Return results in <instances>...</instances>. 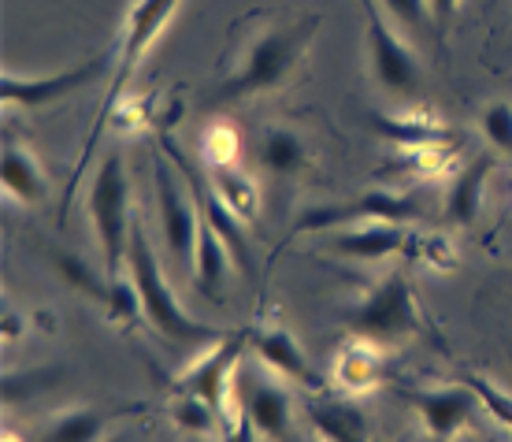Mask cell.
<instances>
[{"label": "cell", "instance_id": "9a60e30c", "mask_svg": "<svg viewBox=\"0 0 512 442\" xmlns=\"http://www.w3.org/2000/svg\"><path fill=\"white\" fill-rule=\"evenodd\" d=\"M249 350L256 353V361L268 368L271 376L286 379V383H301L308 390H323L320 372L312 368V361L305 357L301 342H297L286 327H271V331H253Z\"/></svg>", "mask_w": 512, "mask_h": 442}, {"label": "cell", "instance_id": "9c48e42d", "mask_svg": "<svg viewBox=\"0 0 512 442\" xmlns=\"http://www.w3.org/2000/svg\"><path fill=\"white\" fill-rule=\"evenodd\" d=\"M167 149V156L179 164V171L186 175V186H190V194H193V205H197V212H201V220L212 227V231L223 238V246L231 249V257L234 264H238V272H253V253H249V242H245V231H242V220L231 212V205L223 201V197L216 194V186H212V179H208L205 171L193 164L190 156L182 153L179 145L171 142V138H164L160 142Z\"/></svg>", "mask_w": 512, "mask_h": 442}, {"label": "cell", "instance_id": "f546056e", "mask_svg": "<svg viewBox=\"0 0 512 442\" xmlns=\"http://www.w3.org/2000/svg\"><path fill=\"white\" fill-rule=\"evenodd\" d=\"M412 257L427 260L431 268H442V272L457 264V253H453V246H449L442 234H431V238H420V234H416V242H412Z\"/></svg>", "mask_w": 512, "mask_h": 442}, {"label": "cell", "instance_id": "83f0119b", "mask_svg": "<svg viewBox=\"0 0 512 442\" xmlns=\"http://www.w3.org/2000/svg\"><path fill=\"white\" fill-rule=\"evenodd\" d=\"M201 153H205L208 168H223V164H238V134L227 123H216V127L205 130L201 138Z\"/></svg>", "mask_w": 512, "mask_h": 442}, {"label": "cell", "instance_id": "d6986e66", "mask_svg": "<svg viewBox=\"0 0 512 442\" xmlns=\"http://www.w3.org/2000/svg\"><path fill=\"white\" fill-rule=\"evenodd\" d=\"M234 268H238V264H234L231 249L223 246V238L201 220L197 257H193V279H197V290H201L205 298L219 301L223 294H227V279H231Z\"/></svg>", "mask_w": 512, "mask_h": 442}, {"label": "cell", "instance_id": "52a82bcc", "mask_svg": "<svg viewBox=\"0 0 512 442\" xmlns=\"http://www.w3.org/2000/svg\"><path fill=\"white\" fill-rule=\"evenodd\" d=\"M153 182H156V208H160V227H164L167 253H171L179 272H193L197 238H201V212L186 197L175 168L160 153L153 160Z\"/></svg>", "mask_w": 512, "mask_h": 442}, {"label": "cell", "instance_id": "4316f807", "mask_svg": "<svg viewBox=\"0 0 512 442\" xmlns=\"http://www.w3.org/2000/svg\"><path fill=\"white\" fill-rule=\"evenodd\" d=\"M171 413H175V420H179V428L193 431V435H212V431H216V420H219L216 409H212L208 402H201V398H193V394H175Z\"/></svg>", "mask_w": 512, "mask_h": 442}, {"label": "cell", "instance_id": "603a6c76", "mask_svg": "<svg viewBox=\"0 0 512 442\" xmlns=\"http://www.w3.org/2000/svg\"><path fill=\"white\" fill-rule=\"evenodd\" d=\"M305 160H308V149L294 130L271 127L264 134V142H260V164L271 175H297V171L305 168Z\"/></svg>", "mask_w": 512, "mask_h": 442}, {"label": "cell", "instance_id": "3957f363", "mask_svg": "<svg viewBox=\"0 0 512 442\" xmlns=\"http://www.w3.org/2000/svg\"><path fill=\"white\" fill-rule=\"evenodd\" d=\"M182 0H134V8H130L127 15V26H123V38H119V52L116 60H112V82H108V93H104V104L101 112H97V123H93L90 138H86V145H82V156H78L75 164V175H71V190H75L82 179V171L90 168V156L97 153V142H101V130L104 123L116 116L119 101H123V90H127V82L134 78V71H138L141 56L153 49V41L164 34V26L175 19V12H179ZM71 190H67V197H71Z\"/></svg>", "mask_w": 512, "mask_h": 442}, {"label": "cell", "instance_id": "484cf974", "mask_svg": "<svg viewBox=\"0 0 512 442\" xmlns=\"http://www.w3.org/2000/svg\"><path fill=\"white\" fill-rule=\"evenodd\" d=\"M461 383L472 390L475 398H479V405H483V409L498 420L501 428L512 431V394H505L498 383H490L487 376H475V372H464Z\"/></svg>", "mask_w": 512, "mask_h": 442}, {"label": "cell", "instance_id": "6da1fadb", "mask_svg": "<svg viewBox=\"0 0 512 442\" xmlns=\"http://www.w3.org/2000/svg\"><path fill=\"white\" fill-rule=\"evenodd\" d=\"M316 26H320V15H297V19L256 15L253 34L242 41L234 67L223 75V82L208 90V104L219 108V104L249 101L286 86L316 38Z\"/></svg>", "mask_w": 512, "mask_h": 442}, {"label": "cell", "instance_id": "d6a6232c", "mask_svg": "<svg viewBox=\"0 0 512 442\" xmlns=\"http://www.w3.org/2000/svg\"><path fill=\"white\" fill-rule=\"evenodd\" d=\"M253 420H249V416H238V428L231 431V435H227V442H253Z\"/></svg>", "mask_w": 512, "mask_h": 442}, {"label": "cell", "instance_id": "836d02e7", "mask_svg": "<svg viewBox=\"0 0 512 442\" xmlns=\"http://www.w3.org/2000/svg\"><path fill=\"white\" fill-rule=\"evenodd\" d=\"M108 442H127V439H108Z\"/></svg>", "mask_w": 512, "mask_h": 442}, {"label": "cell", "instance_id": "ac0fdd59", "mask_svg": "<svg viewBox=\"0 0 512 442\" xmlns=\"http://www.w3.org/2000/svg\"><path fill=\"white\" fill-rule=\"evenodd\" d=\"M0 186H4V197L15 205H38V201H45V190H49L38 160L26 153L23 145L12 142H4V153H0Z\"/></svg>", "mask_w": 512, "mask_h": 442}, {"label": "cell", "instance_id": "5bb4252c", "mask_svg": "<svg viewBox=\"0 0 512 442\" xmlns=\"http://www.w3.org/2000/svg\"><path fill=\"white\" fill-rule=\"evenodd\" d=\"M412 242L416 234L405 227V223H353V227H338L331 234L327 249L338 253V257H353V260H386L397 257V253H412Z\"/></svg>", "mask_w": 512, "mask_h": 442}, {"label": "cell", "instance_id": "d4e9b609", "mask_svg": "<svg viewBox=\"0 0 512 442\" xmlns=\"http://www.w3.org/2000/svg\"><path fill=\"white\" fill-rule=\"evenodd\" d=\"M104 424H108L104 413L78 405V409H67V413L56 416L49 428L41 431V442H101Z\"/></svg>", "mask_w": 512, "mask_h": 442}, {"label": "cell", "instance_id": "ba28073f", "mask_svg": "<svg viewBox=\"0 0 512 442\" xmlns=\"http://www.w3.org/2000/svg\"><path fill=\"white\" fill-rule=\"evenodd\" d=\"M364 15V34H368V60H372L375 82L390 93H412L420 82V64L405 41L394 34L379 0H357Z\"/></svg>", "mask_w": 512, "mask_h": 442}, {"label": "cell", "instance_id": "44dd1931", "mask_svg": "<svg viewBox=\"0 0 512 442\" xmlns=\"http://www.w3.org/2000/svg\"><path fill=\"white\" fill-rule=\"evenodd\" d=\"M208 179L216 186V194L231 205V212L242 223L256 220L260 212V194H256V182L249 171H242L238 164H223V168H208Z\"/></svg>", "mask_w": 512, "mask_h": 442}, {"label": "cell", "instance_id": "30bf717a", "mask_svg": "<svg viewBox=\"0 0 512 442\" xmlns=\"http://www.w3.org/2000/svg\"><path fill=\"white\" fill-rule=\"evenodd\" d=\"M108 67H112V60L93 56L86 64H75L67 67V71H52V75H15V71H4L0 75V101L15 104V108H45V104H56L71 97V93L86 90Z\"/></svg>", "mask_w": 512, "mask_h": 442}, {"label": "cell", "instance_id": "5b68a950", "mask_svg": "<svg viewBox=\"0 0 512 442\" xmlns=\"http://www.w3.org/2000/svg\"><path fill=\"white\" fill-rule=\"evenodd\" d=\"M346 327L353 331V338H364L372 346H390V342L416 335L420 320H416L409 275L401 272V268L386 275L357 309L346 312Z\"/></svg>", "mask_w": 512, "mask_h": 442}, {"label": "cell", "instance_id": "8992f818", "mask_svg": "<svg viewBox=\"0 0 512 442\" xmlns=\"http://www.w3.org/2000/svg\"><path fill=\"white\" fill-rule=\"evenodd\" d=\"M420 223L423 212L412 197L401 194H386V190H368L360 197H349V201H334V205H316L301 212L294 223L290 238H301V234H316V231H338V227H353V223Z\"/></svg>", "mask_w": 512, "mask_h": 442}, {"label": "cell", "instance_id": "2e32d148", "mask_svg": "<svg viewBox=\"0 0 512 442\" xmlns=\"http://www.w3.org/2000/svg\"><path fill=\"white\" fill-rule=\"evenodd\" d=\"M490 171H494V156L479 153L464 164L453 179H449L446 190V220L453 227H472L479 220V208H483V190L490 182Z\"/></svg>", "mask_w": 512, "mask_h": 442}, {"label": "cell", "instance_id": "cb8c5ba5", "mask_svg": "<svg viewBox=\"0 0 512 442\" xmlns=\"http://www.w3.org/2000/svg\"><path fill=\"white\" fill-rule=\"evenodd\" d=\"M49 257H52V264H56V272L64 275V283H71L78 294H86V298H93L97 305H104V312L112 309V298H116V279H112V275L101 279V275L90 272L78 257L60 253V249H52Z\"/></svg>", "mask_w": 512, "mask_h": 442}, {"label": "cell", "instance_id": "7402d4cb", "mask_svg": "<svg viewBox=\"0 0 512 442\" xmlns=\"http://www.w3.org/2000/svg\"><path fill=\"white\" fill-rule=\"evenodd\" d=\"M383 376V361H379V353H375L372 342H364V338H349V346L338 353V383L342 390H372Z\"/></svg>", "mask_w": 512, "mask_h": 442}, {"label": "cell", "instance_id": "4dcf8cb0", "mask_svg": "<svg viewBox=\"0 0 512 442\" xmlns=\"http://www.w3.org/2000/svg\"><path fill=\"white\" fill-rule=\"evenodd\" d=\"M379 4L397 26H423V19L431 15L427 0H379Z\"/></svg>", "mask_w": 512, "mask_h": 442}, {"label": "cell", "instance_id": "1f68e13d", "mask_svg": "<svg viewBox=\"0 0 512 442\" xmlns=\"http://www.w3.org/2000/svg\"><path fill=\"white\" fill-rule=\"evenodd\" d=\"M457 4H461V0H427L431 19H438V23H449V19L457 15Z\"/></svg>", "mask_w": 512, "mask_h": 442}, {"label": "cell", "instance_id": "e575fe53", "mask_svg": "<svg viewBox=\"0 0 512 442\" xmlns=\"http://www.w3.org/2000/svg\"><path fill=\"white\" fill-rule=\"evenodd\" d=\"M509 194H512V186H509Z\"/></svg>", "mask_w": 512, "mask_h": 442}, {"label": "cell", "instance_id": "277c9868", "mask_svg": "<svg viewBox=\"0 0 512 442\" xmlns=\"http://www.w3.org/2000/svg\"><path fill=\"white\" fill-rule=\"evenodd\" d=\"M90 220L97 231L104 253V275L119 279L127 268V249H130V175L123 153H108L101 168L93 171L90 182Z\"/></svg>", "mask_w": 512, "mask_h": 442}, {"label": "cell", "instance_id": "4fadbf2b", "mask_svg": "<svg viewBox=\"0 0 512 442\" xmlns=\"http://www.w3.org/2000/svg\"><path fill=\"white\" fill-rule=\"evenodd\" d=\"M238 387H242V413L253 420V428L268 439H286L294 420L286 379H271L268 372H242Z\"/></svg>", "mask_w": 512, "mask_h": 442}, {"label": "cell", "instance_id": "7a4b0ae2", "mask_svg": "<svg viewBox=\"0 0 512 442\" xmlns=\"http://www.w3.org/2000/svg\"><path fill=\"white\" fill-rule=\"evenodd\" d=\"M127 272H130L134 290H138L145 324L153 327L164 342H171V346H186V350H197V346H205V342L216 338L212 327L201 324V320H193L190 312L179 305L171 283H167L164 272H160V260H156L153 246H149V238H145L141 220H134V227H130Z\"/></svg>", "mask_w": 512, "mask_h": 442}, {"label": "cell", "instance_id": "e0dca14e", "mask_svg": "<svg viewBox=\"0 0 512 442\" xmlns=\"http://www.w3.org/2000/svg\"><path fill=\"white\" fill-rule=\"evenodd\" d=\"M308 420L323 442H372V420L360 405L346 398H316L308 402Z\"/></svg>", "mask_w": 512, "mask_h": 442}, {"label": "cell", "instance_id": "f1b7e54d", "mask_svg": "<svg viewBox=\"0 0 512 442\" xmlns=\"http://www.w3.org/2000/svg\"><path fill=\"white\" fill-rule=\"evenodd\" d=\"M483 134H487V142L501 153H512V104L505 101H494L483 108Z\"/></svg>", "mask_w": 512, "mask_h": 442}, {"label": "cell", "instance_id": "ffe728a7", "mask_svg": "<svg viewBox=\"0 0 512 442\" xmlns=\"http://www.w3.org/2000/svg\"><path fill=\"white\" fill-rule=\"evenodd\" d=\"M372 130H379L383 138L401 145V153L409 149H431V145H446L449 134L435 116H379L372 112Z\"/></svg>", "mask_w": 512, "mask_h": 442}, {"label": "cell", "instance_id": "7c38bea8", "mask_svg": "<svg viewBox=\"0 0 512 442\" xmlns=\"http://www.w3.org/2000/svg\"><path fill=\"white\" fill-rule=\"evenodd\" d=\"M397 398H405V402L416 409V416L423 420V428L427 435L438 442L453 439L461 428H468L475 416V398L472 390L464 387H449V390H420V387H401L397 390Z\"/></svg>", "mask_w": 512, "mask_h": 442}, {"label": "cell", "instance_id": "8fae6325", "mask_svg": "<svg viewBox=\"0 0 512 442\" xmlns=\"http://www.w3.org/2000/svg\"><path fill=\"white\" fill-rule=\"evenodd\" d=\"M249 338H253V331H238V335L219 338L212 350L201 353V357L182 372L179 383H175V394H193V398L208 402L223 416L227 394H231V376L238 372L242 353L249 350Z\"/></svg>", "mask_w": 512, "mask_h": 442}, {"label": "cell", "instance_id": "d590c367", "mask_svg": "<svg viewBox=\"0 0 512 442\" xmlns=\"http://www.w3.org/2000/svg\"><path fill=\"white\" fill-rule=\"evenodd\" d=\"M320 442H323V439H320Z\"/></svg>", "mask_w": 512, "mask_h": 442}]
</instances>
